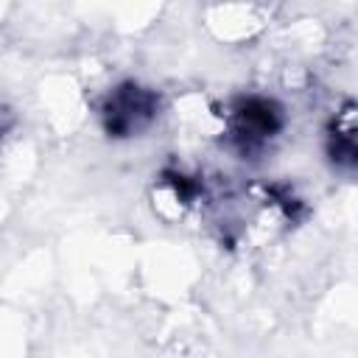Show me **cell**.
<instances>
[{
    "label": "cell",
    "mask_w": 358,
    "mask_h": 358,
    "mask_svg": "<svg viewBox=\"0 0 358 358\" xmlns=\"http://www.w3.org/2000/svg\"><path fill=\"white\" fill-rule=\"evenodd\" d=\"M280 129V112L263 98H249L235 109V137L243 148L266 143Z\"/></svg>",
    "instance_id": "obj_2"
},
{
    "label": "cell",
    "mask_w": 358,
    "mask_h": 358,
    "mask_svg": "<svg viewBox=\"0 0 358 358\" xmlns=\"http://www.w3.org/2000/svg\"><path fill=\"white\" fill-rule=\"evenodd\" d=\"M157 115V95L137 84H120L106 106H103V126L112 137H131L143 126L151 123Z\"/></svg>",
    "instance_id": "obj_1"
}]
</instances>
